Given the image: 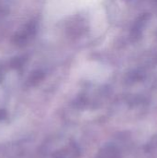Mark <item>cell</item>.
<instances>
[{"mask_svg":"<svg viewBox=\"0 0 157 158\" xmlns=\"http://www.w3.org/2000/svg\"><path fill=\"white\" fill-rule=\"evenodd\" d=\"M97 158H118V153L115 147L109 146L104 148L103 151H100Z\"/></svg>","mask_w":157,"mask_h":158,"instance_id":"1","label":"cell"}]
</instances>
